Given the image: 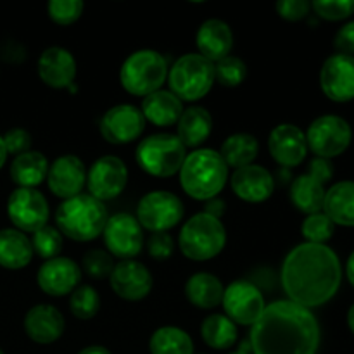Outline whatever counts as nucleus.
Returning <instances> with one entry per match:
<instances>
[{"mask_svg": "<svg viewBox=\"0 0 354 354\" xmlns=\"http://www.w3.org/2000/svg\"><path fill=\"white\" fill-rule=\"evenodd\" d=\"M304 135H306L308 149L317 158L328 159V161L346 152L353 140V130L348 121L334 114L317 118Z\"/></svg>", "mask_w": 354, "mask_h": 354, "instance_id": "obj_11", "label": "nucleus"}, {"mask_svg": "<svg viewBox=\"0 0 354 354\" xmlns=\"http://www.w3.org/2000/svg\"><path fill=\"white\" fill-rule=\"evenodd\" d=\"M151 354H194L192 337L183 328L161 327L151 335Z\"/></svg>", "mask_w": 354, "mask_h": 354, "instance_id": "obj_34", "label": "nucleus"}, {"mask_svg": "<svg viewBox=\"0 0 354 354\" xmlns=\"http://www.w3.org/2000/svg\"><path fill=\"white\" fill-rule=\"evenodd\" d=\"M149 256L156 261H166L173 256L175 251V241L168 232H159V234H152L145 242Z\"/></svg>", "mask_w": 354, "mask_h": 354, "instance_id": "obj_42", "label": "nucleus"}, {"mask_svg": "<svg viewBox=\"0 0 354 354\" xmlns=\"http://www.w3.org/2000/svg\"><path fill=\"white\" fill-rule=\"evenodd\" d=\"M248 341L252 354H317L320 327L308 308L275 301L252 325Z\"/></svg>", "mask_w": 354, "mask_h": 354, "instance_id": "obj_2", "label": "nucleus"}, {"mask_svg": "<svg viewBox=\"0 0 354 354\" xmlns=\"http://www.w3.org/2000/svg\"><path fill=\"white\" fill-rule=\"evenodd\" d=\"M245 76H248V66L241 57L227 55L221 61L214 62V80L221 86L234 88V86H239L244 82Z\"/></svg>", "mask_w": 354, "mask_h": 354, "instance_id": "obj_37", "label": "nucleus"}, {"mask_svg": "<svg viewBox=\"0 0 354 354\" xmlns=\"http://www.w3.org/2000/svg\"><path fill=\"white\" fill-rule=\"evenodd\" d=\"M280 280L289 301L308 310L318 308L341 287V261L328 245L304 242L286 256Z\"/></svg>", "mask_w": 354, "mask_h": 354, "instance_id": "obj_1", "label": "nucleus"}, {"mask_svg": "<svg viewBox=\"0 0 354 354\" xmlns=\"http://www.w3.org/2000/svg\"><path fill=\"white\" fill-rule=\"evenodd\" d=\"M227 244V230L218 218L203 213L194 214L183 223L178 248L192 261H207L220 254Z\"/></svg>", "mask_w": 354, "mask_h": 354, "instance_id": "obj_5", "label": "nucleus"}, {"mask_svg": "<svg viewBox=\"0 0 354 354\" xmlns=\"http://www.w3.org/2000/svg\"><path fill=\"white\" fill-rule=\"evenodd\" d=\"M100 135L113 145H124L137 140L145 130V118L131 104H118L104 113L99 123Z\"/></svg>", "mask_w": 354, "mask_h": 354, "instance_id": "obj_16", "label": "nucleus"}, {"mask_svg": "<svg viewBox=\"0 0 354 354\" xmlns=\"http://www.w3.org/2000/svg\"><path fill=\"white\" fill-rule=\"evenodd\" d=\"M225 207H227V204H225L223 199H220V197H213V199L206 201V209H204V213L221 220V216L225 214Z\"/></svg>", "mask_w": 354, "mask_h": 354, "instance_id": "obj_46", "label": "nucleus"}, {"mask_svg": "<svg viewBox=\"0 0 354 354\" xmlns=\"http://www.w3.org/2000/svg\"><path fill=\"white\" fill-rule=\"evenodd\" d=\"M230 182L235 196L251 204L265 203L275 190L273 175L265 166L259 165H249L241 169H235Z\"/></svg>", "mask_w": 354, "mask_h": 354, "instance_id": "obj_22", "label": "nucleus"}, {"mask_svg": "<svg viewBox=\"0 0 354 354\" xmlns=\"http://www.w3.org/2000/svg\"><path fill=\"white\" fill-rule=\"evenodd\" d=\"M7 216L16 230L35 234L47 225L50 209L45 196L37 189H16L7 201Z\"/></svg>", "mask_w": 354, "mask_h": 354, "instance_id": "obj_14", "label": "nucleus"}, {"mask_svg": "<svg viewBox=\"0 0 354 354\" xmlns=\"http://www.w3.org/2000/svg\"><path fill=\"white\" fill-rule=\"evenodd\" d=\"M83 7L82 0H50L47 3V14L55 24L69 26L82 17Z\"/></svg>", "mask_w": 354, "mask_h": 354, "instance_id": "obj_40", "label": "nucleus"}, {"mask_svg": "<svg viewBox=\"0 0 354 354\" xmlns=\"http://www.w3.org/2000/svg\"><path fill=\"white\" fill-rule=\"evenodd\" d=\"M259 144L254 135L251 133H234L221 144L220 156L228 166V169H241L244 166L254 165L258 158Z\"/></svg>", "mask_w": 354, "mask_h": 354, "instance_id": "obj_32", "label": "nucleus"}, {"mask_svg": "<svg viewBox=\"0 0 354 354\" xmlns=\"http://www.w3.org/2000/svg\"><path fill=\"white\" fill-rule=\"evenodd\" d=\"M196 44L199 54L214 64L230 55L232 47H234V33L225 21L207 19L201 24L197 31Z\"/></svg>", "mask_w": 354, "mask_h": 354, "instance_id": "obj_25", "label": "nucleus"}, {"mask_svg": "<svg viewBox=\"0 0 354 354\" xmlns=\"http://www.w3.org/2000/svg\"><path fill=\"white\" fill-rule=\"evenodd\" d=\"M275 9L282 19L296 23V21L304 19L310 14L311 3L308 0H280V2H277Z\"/></svg>", "mask_w": 354, "mask_h": 354, "instance_id": "obj_44", "label": "nucleus"}, {"mask_svg": "<svg viewBox=\"0 0 354 354\" xmlns=\"http://www.w3.org/2000/svg\"><path fill=\"white\" fill-rule=\"evenodd\" d=\"M168 62L162 54L142 48L124 59L120 69V82L131 95L147 97L162 88V83L168 80Z\"/></svg>", "mask_w": 354, "mask_h": 354, "instance_id": "obj_6", "label": "nucleus"}, {"mask_svg": "<svg viewBox=\"0 0 354 354\" xmlns=\"http://www.w3.org/2000/svg\"><path fill=\"white\" fill-rule=\"evenodd\" d=\"M334 225L354 227V182L344 180L332 185L325 194L324 209Z\"/></svg>", "mask_w": 354, "mask_h": 354, "instance_id": "obj_28", "label": "nucleus"}, {"mask_svg": "<svg viewBox=\"0 0 354 354\" xmlns=\"http://www.w3.org/2000/svg\"><path fill=\"white\" fill-rule=\"evenodd\" d=\"M128 183V168L116 156H102L86 171V189L93 199L106 203L120 196Z\"/></svg>", "mask_w": 354, "mask_h": 354, "instance_id": "obj_15", "label": "nucleus"}, {"mask_svg": "<svg viewBox=\"0 0 354 354\" xmlns=\"http://www.w3.org/2000/svg\"><path fill=\"white\" fill-rule=\"evenodd\" d=\"M66 322L52 304H37L24 317V332L37 344H52L64 334Z\"/></svg>", "mask_w": 354, "mask_h": 354, "instance_id": "obj_24", "label": "nucleus"}, {"mask_svg": "<svg viewBox=\"0 0 354 354\" xmlns=\"http://www.w3.org/2000/svg\"><path fill=\"white\" fill-rule=\"evenodd\" d=\"M38 76L50 88H69L76 78V61L62 47H48L38 59Z\"/></svg>", "mask_w": 354, "mask_h": 354, "instance_id": "obj_23", "label": "nucleus"}, {"mask_svg": "<svg viewBox=\"0 0 354 354\" xmlns=\"http://www.w3.org/2000/svg\"><path fill=\"white\" fill-rule=\"evenodd\" d=\"M214 64L201 54H183L168 71L169 92L182 102H197L214 85Z\"/></svg>", "mask_w": 354, "mask_h": 354, "instance_id": "obj_7", "label": "nucleus"}, {"mask_svg": "<svg viewBox=\"0 0 354 354\" xmlns=\"http://www.w3.org/2000/svg\"><path fill=\"white\" fill-rule=\"evenodd\" d=\"M82 280V270L71 258H54L38 268V287L47 296L62 297L71 294Z\"/></svg>", "mask_w": 354, "mask_h": 354, "instance_id": "obj_21", "label": "nucleus"}, {"mask_svg": "<svg viewBox=\"0 0 354 354\" xmlns=\"http://www.w3.org/2000/svg\"><path fill=\"white\" fill-rule=\"evenodd\" d=\"M47 185L55 197L71 199L82 194L86 185V169L78 156L66 154L48 166Z\"/></svg>", "mask_w": 354, "mask_h": 354, "instance_id": "obj_20", "label": "nucleus"}, {"mask_svg": "<svg viewBox=\"0 0 354 354\" xmlns=\"http://www.w3.org/2000/svg\"><path fill=\"white\" fill-rule=\"evenodd\" d=\"M334 176V168L328 159L315 158L310 162V171L297 176L290 183V201L294 207L304 214L322 213L324 209L325 194H327V185Z\"/></svg>", "mask_w": 354, "mask_h": 354, "instance_id": "obj_9", "label": "nucleus"}, {"mask_svg": "<svg viewBox=\"0 0 354 354\" xmlns=\"http://www.w3.org/2000/svg\"><path fill=\"white\" fill-rule=\"evenodd\" d=\"M348 325H349V328H351V332L354 334V304L351 308H349V311H348Z\"/></svg>", "mask_w": 354, "mask_h": 354, "instance_id": "obj_51", "label": "nucleus"}, {"mask_svg": "<svg viewBox=\"0 0 354 354\" xmlns=\"http://www.w3.org/2000/svg\"><path fill=\"white\" fill-rule=\"evenodd\" d=\"M109 214L106 204L88 194L62 201L55 211V228L75 242L95 241L102 235Z\"/></svg>", "mask_w": 354, "mask_h": 354, "instance_id": "obj_4", "label": "nucleus"}, {"mask_svg": "<svg viewBox=\"0 0 354 354\" xmlns=\"http://www.w3.org/2000/svg\"><path fill=\"white\" fill-rule=\"evenodd\" d=\"M335 225L325 213H315L306 216V220L301 225V234L310 244H324L330 241L334 235Z\"/></svg>", "mask_w": 354, "mask_h": 354, "instance_id": "obj_38", "label": "nucleus"}, {"mask_svg": "<svg viewBox=\"0 0 354 354\" xmlns=\"http://www.w3.org/2000/svg\"><path fill=\"white\" fill-rule=\"evenodd\" d=\"M69 310L78 320H92L100 310V296L92 286H78L69 297Z\"/></svg>", "mask_w": 354, "mask_h": 354, "instance_id": "obj_35", "label": "nucleus"}, {"mask_svg": "<svg viewBox=\"0 0 354 354\" xmlns=\"http://www.w3.org/2000/svg\"><path fill=\"white\" fill-rule=\"evenodd\" d=\"M48 159L38 151H28L16 156L10 165V178L17 189H35L47 180Z\"/></svg>", "mask_w": 354, "mask_h": 354, "instance_id": "obj_29", "label": "nucleus"}, {"mask_svg": "<svg viewBox=\"0 0 354 354\" xmlns=\"http://www.w3.org/2000/svg\"><path fill=\"white\" fill-rule=\"evenodd\" d=\"M111 289L124 301H142L151 294L152 275L144 263L124 259L114 265L109 277Z\"/></svg>", "mask_w": 354, "mask_h": 354, "instance_id": "obj_18", "label": "nucleus"}, {"mask_svg": "<svg viewBox=\"0 0 354 354\" xmlns=\"http://www.w3.org/2000/svg\"><path fill=\"white\" fill-rule=\"evenodd\" d=\"M320 86L334 102H349L354 99V55L335 54L324 62L320 71Z\"/></svg>", "mask_w": 354, "mask_h": 354, "instance_id": "obj_17", "label": "nucleus"}, {"mask_svg": "<svg viewBox=\"0 0 354 354\" xmlns=\"http://www.w3.org/2000/svg\"><path fill=\"white\" fill-rule=\"evenodd\" d=\"M201 337L209 348L225 351L237 342V325L225 315H209L201 325Z\"/></svg>", "mask_w": 354, "mask_h": 354, "instance_id": "obj_33", "label": "nucleus"}, {"mask_svg": "<svg viewBox=\"0 0 354 354\" xmlns=\"http://www.w3.org/2000/svg\"><path fill=\"white\" fill-rule=\"evenodd\" d=\"M0 354H3V351H2V349H0Z\"/></svg>", "mask_w": 354, "mask_h": 354, "instance_id": "obj_52", "label": "nucleus"}, {"mask_svg": "<svg viewBox=\"0 0 354 354\" xmlns=\"http://www.w3.org/2000/svg\"><path fill=\"white\" fill-rule=\"evenodd\" d=\"M107 252L114 258L133 259L142 252L145 245L144 228L137 218L130 213H116L109 216L102 232Z\"/></svg>", "mask_w": 354, "mask_h": 354, "instance_id": "obj_13", "label": "nucleus"}, {"mask_svg": "<svg viewBox=\"0 0 354 354\" xmlns=\"http://www.w3.org/2000/svg\"><path fill=\"white\" fill-rule=\"evenodd\" d=\"M31 239L16 228L0 230V266L7 270H21L33 259Z\"/></svg>", "mask_w": 354, "mask_h": 354, "instance_id": "obj_30", "label": "nucleus"}, {"mask_svg": "<svg viewBox=\"0 0 354 354\" xmlns=\"http://www.w3.org/2000/svg\"><path fill=\"white\" fill-rule=\"evenodd\" d=\"M83 270L88 277L95 280H104L109 279L111 273L114 270V259L113 256L107 251H102V249H92V251L85 252L82 259Z\"/></svg>", "mask_w": 354, "mask_h": 354, "instance_id": "obj_39", "label": "nucleus"}, {"mask_svg": "<svg viewBox=\"0 0 354 354\" xmlns=\"http://www.w3.org/2000/svg\"><path fill=\"white\" fill-rule=\"evenodd\" d=\"M268 151L273 161L282 168L299 166L308 154L306 135L292 123L279 124L270 131Z\"/></svg>", "mask_w": 354, "mask_h": 354, "instance_id": "obj_19", "label": "nucleus"}, {"mask_svg": "<svg viewBox=\"0 0 354 354\" xmlns=\"http://www.w3.org/2000/svg\"><path fill=\"white\" fill-rule=\"evenodd\" d=\"M7 151H6V144H3V138H2V135H0V169H2V166L6 165V161H7Z\"/></svg>", "mask_w": 354, "mask_h": 354, "instance_id": "obj_49", "label": "nucleus"}, {"mask_svg": "<svg viewBox=\"0 0 354 354\" xmlns=\"http://www.w3.org/2000/svg\"><path fill=\"white\" fill-rule=\"evenodd\" d=\"M78 354H113L109 349H106L104 346H86L83 348Z\"/></svg>", "mask_w": 354, "mask_h": 354, "instance_id": "obj_47", "label": "nucleus"}, {"mask_svg": "<svg viewBox=\"0 0 354 354\" xmlns=\"http://www.w3.org/2000/svg\"><path fill=\"white\" fill-rule=\"evenodd\" d=\"M185 158V145L171 133H156L144 138L135 152L137 165L156 178H169L180 173Z\"/></svg>", "mask_w": 354, "mask_h": 354, "instance_id": "obj_8", "label": "nucleus"}, {"mask_svg": "<svg viewBox=\"0 0 354 354\" xmlns=\"http://www.w3.org/2000/svg\"><path fill=\"white\" fill-rule=\"evenodd\" d=\"M221 304L225 317L230 318L235 325L244 327H252L266 308L261 290L251 280H235L225 287Z\"/></svg>", "mask_w": 354, "mask_h": 354, "instance_id": "obj_12", "label": "nucleus"}, {"mask_svg": "<svg viewBox=\"0 0 354 354\" xmlns=\"http://www.w3.org/2000/svg\"><path fill=\"white\" fill-rule=\"evenodd\" d=\"M142 114L154 127L168 128L178 123L183 114V102L169 90H158L142 100Z\"/></svg>", "mask_w": 354, "mask_h": 354, "instance_id": "obj_26", "label": "nucleus"}, {"mask_svg": "<svg viewBox=\"0 0 354 354\" xmlns=\"http://www.w3.org/2000/svg\"><path fill=\"white\" fill-rule=\"evenodd\" d=\"M225 287L213 273L199 272L185 282V296L199 310H213L223 301Z\"/></svg>", "mask_w": 354, "mask_h": 354, "instance_id": "obj_31", "label": "nucleus"}, {"mask_svg": "<svg viewBox=\"0 0 354 354\" xmlns=\"http://www.w3.org/2000/svg\"><path fill=\"white\" fill-rule=\"evenodd\" d=\"M2 138L3 144H6L7 154L14 156V158L31 151V135L23 128H12Z\"/></svg>", "mask_w": 354, "mask_h": 354, "instance_id": "obj_43", "label": "nucleus"}, {"mask_svg": "<svg viewBox=\"0 0 354 354\" xmlns=\"http://www.w3.org/2000/svg\"><path fill=\"white\" fill-rule=\"evenodd\" d=\"M185 207L180 197L168 190H154L138 201L137 220L144 230L159 234L175 228L183 220Z\"/></svg>", "mask_w": 354, "mask_h": 354, "instance_id": "obj_10", "label": "nucleus"}, {"mask_svg": "<svg viewBox=\"0 0 354 354\" xmlns=\"http://www.w3.org/2000/svg\"><path fill=\"white\" fill-rule=\"evenodd\" d=\"M62 244H64L62 234L55 227H50V225H45L44 228L35 232L33 239H31L33 252H37L45 261L59 258L62 251Z\"/></svg>", "mask_w": 354, "mask_h": 354, "instance_id": "obj_36", "label": "nucleus"}, {"mask_svg": "<svg viewBox=\"0 0 354 354\" xmlns=\"http://www.w3.org/2000/svg\"><path fill=\"white\" fill-rule=\"evenodd\" d=\"M180 185L183 192L196 201L218 197L228 182V166L220 152L213 149H196L187 154L180 168Z\"/></svg>", "mask_w": 354, "mask_h": 354, "instance_id": "obj_3", "label": "nucleus"}, {"mask_svg": "<svg viewBox=\"0 0 354 354\" xmlns=\"http://www.w3.org/2000/svg\"><path fill=\"white\" fill-rule=\"evenodd\" d=\"M230 354H252L251 353V344H249V341H242L241 348H239L237 351H234Z\"/></svg>", "mask_w": 354, "mask_h": 354, "instance_id": "obj_50", "label": "nucleus"}, {"mask_svg": "<svg viewBox=\"0 0 354 354\" xmlns=\"http://www.w3.org/2000/svg\"><path fill=\"white\" fill-rule=\"evenodd\" d=\"M346 275H348L349 282H351V286L354 287V251L351 252V256H349L348 265H346Z\"/></svg>", "mask_w": 354, "mask_h": 354, "instance_id": "obj_48", "label": "nucleus"}, {"mask_svg": "<svg viewBox=\"0 0 354 354\" xmlns=\"http://www.w3.org/2000/svg\"><path fill=\"white\" fill-rule=\"evenodd\" d=\"M311 9L322 19L342 21L354 14V0H315Z\"/></svg>", "mask_w": 354, "mask_h": 354, "instance_id": "obj_41", "label": "nucleus"}, {"mask_svg": "<svg viewBox=\"0 0 354 354\" xmlns=\"http://www.w3.org/2000/svg\"><path fill=\"white\" fill-rule=\"evenodd\" d=\"M334 45L337 48V54L353 55L354 54V21L344 24L341 30L337 31L334 38Z\"/></svg>", "mask_w": 354, "mask_h": 354, "instance_id": "obj_45", "label": "nucleus"}, {"mask_svg": "<svg viewBox=\"0 0 354 354\" xmlns=\"http://www.w3.org/2000/svg\"><path fill=\"white\" fill-rule=\"evenodd\" d=\"M213 131V116L204 107L192 106L183 109L182 118L176 123V137L178 140L189 147H199L209 138Z\"/></svg>", "mask_w": 354, "mask_h": 354, "instance_id": "obj_27", "label": "nucleus"}]
</instances>
